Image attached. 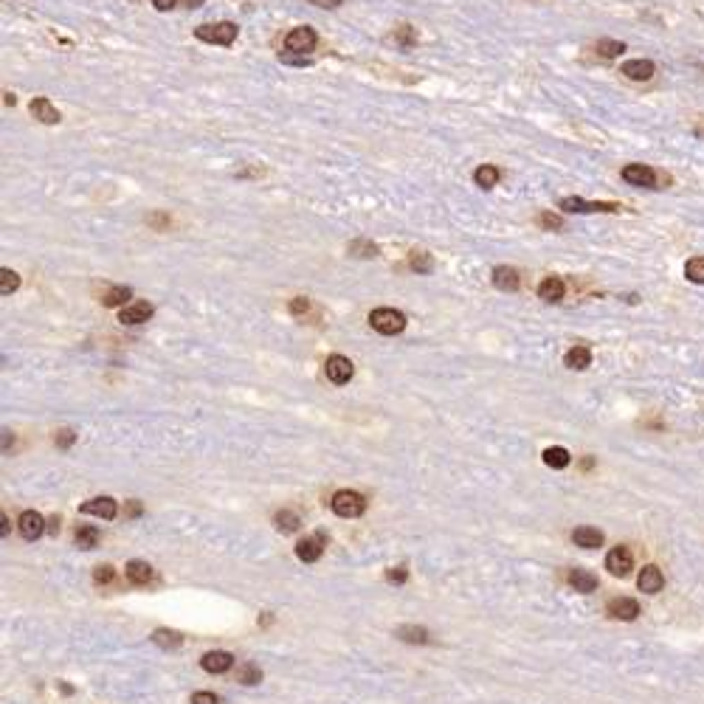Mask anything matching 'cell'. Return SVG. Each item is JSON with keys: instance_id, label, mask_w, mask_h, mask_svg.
Returning a JSON list of instances; mask_svg holds the SVG:
<instances>
[{"instance_id": "obj_1", "label": "cell", "mask_w": 704, "mask_h": 704, "mask_svg": "<svg viewBox=\"0 0 704 704\" xmlns=\"http://www.w3.org/2000/svg\"><path fill=\"white\" fill-rule=\"evenodd\" d=\"M330 507H332V513L341 516V519H358V516L367 510V502H364V496L355 493V490H338V493L332 496Z\"/></svg>"}, {"instance_id": "obj_2", "label": "cell", "mask_w": 704, "mask_h": 704, "mask_svg": "<svg viewBox=\"0 0 704 704\" xmlns=\"http://www.w3.org/2000/svg\"><path fill=\"white\" fill-rule=\"evenodd\" d=\"M195 37L203 43H215V45H232L237 40V26L223 20V23H206L195 28Z\"/></svg>"}, {"instance_id": "obj_3", "label": "cell", "mask_w": 704, "mask_h": 704, "mask_svg": "<svg viewBox=\"0 0 704 704\" xmlns=\"http://www.w3.org/2000/svg\"><path fill=\"white\" fill-rule=\"evenodd\" d=\"M369 324L372 330H378L381 335H397L406 330V315L394 308H378L369 313Z\"/></svg>"}, {"instance_id": "obj_4", "label": "cell", "mask_w": 704, "mask_h": 704, "mask_svg": "<svg viewBox=\"0 0 704 704\" xmlns=\"http://www.w3.org/2000/svg\"><path fill=\"white\" fill-rule=\"evenodd\" d=\"M315 31L310 26H299V28H293L288 37H285V48H288V54H299V57H305L308 51H313L315 45Z\"/></svg>"}, {"instance_id": "obj_5", "label": "cell", "mask_w": 704, "mask_h": 704, "mask_svg": "<svg viewBox=\"0 0 704 704\" xmlns=\"http://www.w3.org/2000/svg\"><path fill=\"white\" fill-rule=\"evenodd\" d=\"M324 372H327V378H330L335 386H344V384H350V378L355 375V367H352V361L344 358V355H330L327 364H324Z\"/></svg>"}, {"instance_id": "obj_6", "label": "cell", "mask_w": 704, "mask_h": 704, "mask_svg": "<svg viewBox=\"0 0 704 704\" xmlns=\"http://www.w3.org/2000/svg\"><path fill=\"white\" fill-rule=\"evenodd\" d=\"M623 180L631 186H642V189H656V172L645 163H628L623 169Z\"/></svg>"}, {"instance_id": "obj_7", "label": "cell", "mask_w": 704, "mask_h": 704, "mask_svg": "<svg viewBox=\"0 0 704 704\" xmlns=\"http://www.w3.org/2000/svg\"><path fill=\"white\" fill-rule=\"evenodd\" d=\"M606 569L617 578H626L628 572L634 569V555L628 547H614L609 555H606Z\"/></svg>"}, {"instance_id": "obj_8", "label": "cell", "mask_w": 704, "mask_h": 704, "mask_svg": "<svg viewBox=\"0 0 704 704\" xmlns=\"http://www.w3.org/2000/svg\"><path fill=\"white\" fill-rule=\"evenodd\" d=\"M563 212H578V215H592V212H620L617 203H586L583 197H563L561 200Z\"/></svg>"}, {"instance_id": "obj_9", "label": "cell", "mask_w": 704, "mask_h": 704, "mask_svg": "<svg viewBox=\"0 0 704 704\" xmlns=\"http://www.w3.org/2000/svg\"><path fill=\"white\" fill-rule=\"evenodd\" d=\"M150 318H153V305H150V302H133V305L121 308V313H119V321L127 324V327L144 324V321H150Z\"/></svg>"}, {"instance_id": "obj_10", "label": "cell", "mask_w": 704, "mask_h": 704, "mask_svg": "<svg viewBox=\"0 0 704 704\" xmlns=\"http://www.w3.org/2000/svg\"><path fill=\"white\" fill-rule=\"evenodd\" d=\"M606 612H609L614 620H626V623H631V620L639 617V603L631 600V597H614V600H609Z\"/></svg>"}, {"instance_id": "obj_11", "label": "cell", "mask_w": 704, "mask_h": 704, "mask_svg": "<svg viewBox=\"0 0 704 704\" xmlns=\"http://www.w3.org/2000/svg\"><path fill=\"white\" fill-rule=\"evenodd\" d=\"M17 527H20V536L23 538H28V541H34V538H40L43 536V530H45V521H43V516L40 513H34V510H26L20 519H17Z\"/></svg>"}, {"instance_id": "obj_12", "label": "cell", "mask_w": 704, "mask_h": 704, "mask_svg": "<svg viewBox=\"0 0 704 704\" xmlns=\"http://www.w3.org/2000/svg\"><path fill=\"white\" fill-rule=\"evenodd\" d=\"M637 586H639V592H645V595H656V592L665 586V578H662L659 566H654V563L642 566V572H639V578H637Z\"/></svg>"}, {"instance_id": "obj_13", "label": "cell", "mask_w": 704, "mask_h": 704, "mask_svg": "<svg viewBox=\"0 0 704 704\" xmlns=\"http://www.w3.org/2000/svg\"><path fill=\"white\" fill-rule=\"evenodd\" d=\"M321 552H324V533H315V536H308V538H302L299 544H296V555H299V561H305V563H313L321 558Z\"/></svg>"}, {"instance_id": "obj_14", "label": "cell", "mask_w": 704, "mask_h": 704, "mask_svg": "<svg viewBox=\"0 0 704 704\" xmlns=\"http://www.w3.org/2000/svg\"><path fill=\"white\" fill-rule=\"evenodd\" d=\"M620 74L634 79V82H648V79L656 74V65L651 60H628V63H623Z\"/></svg>"}, {"instance_id": "obj_15", "label": "cell", "mask_w": 704, "mask_h": 704, "mask_svg": "<svg viewBox=\"0 0 704 704\" xmlns=\"http://www.w3.org/2000/svg\"><path fill=\"white\" fill-rule=\"evenodd\" d=\"M200 665H203V671H209V673H226V671H232L234 656H232L229 651H209V654L200 659Z\"/></svg>"}, {"instance_id": "obj_16", "label": "cell", "mask_w": 704, "mask_h": 704, "mask_svg": "<svg viewBox=\"0 0 704 704\" xmlns=\"http://www.w3.org/2000/svg\"><path fill=\"white\" fill-rule=\"evenodd\" d=\"M82 513L87 516H99V519H116V502L110 496H99V499H90L79 507Z\"/></svg>"}, {"instance_id": "obj_17", "label": "cell", "mask_w": 704, "mask_h": 704, "mask_svg": "<svg viewBox=\"0 0 704 704\" xmlns=\"http://www.w3.org/2000/svg\"><path fill=\"white\" fill-rule=\"evenodd\" d=\"M563 293H566V285H563V279H558V276H547V279L538 285V299H544L549 305L561 302Z\"/></svg>"}, {"instance_id": "obj_18", "label": "cell", "mask_w": 704, "mask_h": 704, "mask_svg": "<svg viewBox=\"0 0 704 704\" xmlns=\"http://www.w3.org/2000/svg\"><path fill=\"white\" fill-rule=\"evenodd\" d=\"M563 364L569 367V369H578V372H583V369H589L592 367V350L589 347H572L566 355H563Z\"/></svg>"}, {"instance_id": "obj_19", "label": "cell", "mask_w": 704, "mask_h": 704, "mask_svg": "<svg viewBox=\"0 0 704 704\" xmlns=\"http://www.w3.org/2000/svg\"><path fill=\"white\" fill-rule=\"evenodd\" d=\"M519 271L516 268H507V265H499V268H493V285L499 288V291H516L519 288Z\"/></svg>"}, {"instance_id": "obj_20", "label": "cell", "mask_w": 704, "mask_h": 704, "mask_svg": "<svg viewBox=\"0 0 704 704\" xmlns=\"http://www.w3.org/2000/svg\"><path fill=\"white\" fill-rule=\"evenodd\" d=\"M569 583H572V589L580 592V595H589V592L597 589V578H595L592 572H586V569H572V572H569Z\"/></svg>"}, {"instance_id": "obj_21", "label": "cell", "mask_w": 704, "mask_h": 704, "mask_svg": "<svg viewBox=\"0 0 704 704\" xmlns=\"http://www.w3.org/2000/svg\"><path fill=\"white\" fill-rule=\"evenodd\" d=\"M572 541L583 549H597L603 544V533L595 530V527H578V530L572 533Z\"/></svg>"}, {"instance_id": "obj_22", "label": "cell", "mask_w": 704, "mask_h": 704, "mask_svg": "<svg viewBox=\"0 0 704 704\" xmlns=\"http://www.w3.org/2000/svg\"><path fill=\"white\" fill-rule=\"evenodd\" d=\"M31 113H34V119H40L43 124H57V121H60V110H57L48 99H34V102H31Z\"/></svg>"}, {"instance_id": "obj_23", "label": "cell", "mask_w": 704, "mask_h": 704, "mask_svg": "<svg viewBox=\"0 0 704 704\" xmlns=\"http://www.w3.org/2000/svg\"><path fill=\"white\" fill-rule=\"evenodd\" d=\"M127 578H130V583H136V586H147V583L153 580V566H150L147 561H130V563H127Z\"/></svg>"}, {"instance_id": "obj_24", "label": "cell", "mask_w": 704, "mask_h": 704, "mask_svg": "<svg viewBox=\"0 0 704 704\" xmlns=\"http://www.w3.org/2000/svg\"><path fill=\"white\" fill-rule=\"evenodd\" d=\"M473 180H476V186H482V189H493V186L499 183V169L490 166V163H484V166H479V169L473 172Z\"/></svg>"}, {"instance_id": "obj_25", "label": "cell", "mask_w": 704, "mask_h": 704, "mask_svg": "<svg viewBox=\"0 0 704 704\" xmlns=\"http://www.w3.org/2000/svg\"><path fill=\"white\" fill-rule=\"evenodd\" d=\"M133 296V291L130 288H124V285H119V288H110L104 296H102V305L104 308H124V302Z\"/></svg>"}, {"instance_id": "obj_26", "label": "cell", "mask_w": 704, "mask_h": 704, "mask_svg": "<svg viewBox=\"0 0 704 704\" xmlns=\"http://www.w3.org/2000/svg\"><path fill=\"white\" fill-rule=\"evenodd\" d=\"M544 462H547L549 468L561 470V468H566V465L572 462V457H569V451H566V448L555 445V448H547V451H544Z\"/></svg>"}, {"instance_id": "obj_27", "label": "cell", "mask_w": 704, "mask_h": 704, "mask_svg": "<svg viewBox=\"0 0 704 704\" xmlns=\"http://www.w3.org/2000/svg\"><path fill=\"white\" fill-rule=\"evenodd\" d=\"M595 51H597L600 57H606V60H614V57H620V54L626 51V43H617V40H597Z\"/></svg>"}, {"instance_id": "obj_28", "label": "cell", "mask_w": 704, "mask_h": 704, "mask_svg": "<svg viewBox=\"0 0 704 704\" xmlns=\"http://www.w3.org/2000/svg\"><path fill=\"white\" fill-rule=\"evenodd\" d=\"M408 265H411V271H417V274H431V271H434V259H431V254H426V251H414V254L408 256Z\"/></svg>"}, {"instance_id": "obj_29", "label": "cell", "mask_w": 704, "mask_h": 704, "mask_svg": "<svg viewBox=\"0 0 704 704\" xmlns=\"http://www.w3.org/2000/svg\"><path fill=\"white\" fill-rule=\"evenodd\" d=\"M274 521H276V527H279L282 533H293V530H299V524H302V519H299L293 510H279Z\"/></svg>"}, {"instance_id": "obj_30", "label": "cell", "mask_w": 704, "mask_h": 704, "mask_svg": "<svg viewBox=\"0 0 704 704\" xmlns=\"http://www.w3.org/2000/svg\"><path fill=\"white\" fill-rule=\"evenodd\" d=\"M685 276H688V282H693V285H704V256H693V259H688V265H685Z\"/></svg>"}, {"instance_id": "obj_31", "label": "cell", "mask_w": 704, "mask_h": 704, "mask_svg": "<svg viewBox=\"0 0 704 704\" xmlns=\"http://www.w3.org/2000/svg\"><path fill=\"white\" fill-rule=\"evenodd\" d=\"M99 544V530L96 527H79L77 530V547L79 549H93Z\"/></svg>"}, {"instance_id": "obj_32", "label": "cell", "mask_w": 704, "mask_h": 704, "mask_svg": "<svg viewBox=\"0 0 704 704\" xmlns=\"http://www.w3.org/2000/svg\"><path fill=\"white\" fill-rule=\"evenodd\" d=\"M17 288H20V276H17L14 271L3 268V271H0V293L9 296V293H14Z\"/></svg>"}, {"instance_id": "obj_33", "label": "cell", "mask_w": 704, "mask_h": 704, "mask_svg": "<svg viewBox=\"0 0 704 704\" xmlns=\"http://www.w3.org/2000/svg\"><path fill=\"white\" fill-rule=\"evenodd\" d=\"M153 639H156L161 648H178L180 645V634L178 631H166V628H158L156 634H153Z\"/></svg>"}, {"instance_id": "obj_34", "label": "cell", "mask_w": 704, "mask_h": 704, "mask_svg": "<svg viewBox=\"0 0 704 704\" xmlns=\"http://www.w3.org/2000/svg\"><path fill=\"white\" fill-rule=\"evenodd\" d=\"M350 254L369 259V256H378V245H372V242H367V239H355V242L350 245Z\"/></svg>"}, {"instance_id": "obj_35", "label": "cell", "mask_w": 704, "mask_h": 704, "mask_svg": "<svg viewBox=\"0 0 704 704\" xmlns=\"http://www.w3.org/2000/svg\"><path fill=\"white\" fill-rule=\"evenodd\" d=\"M237 679H239L242 685H256V682L262 679V673H259V668H254V665H242V668L237 671Z\"/></svg>"}, {"instance_id": "obj_36", "label": "cell", "mask_w": 704, "mask_h": 704, "mask_svg": "<svg viewBox=\"0 0 704 704\" xmlns=\"http://www.w3.org/2000/svg\"><path fill=\"white\" fill-rule=\"evenodd\" d=\"M406 642H428V634H426V628H414V626H403L397 631Z\"/></svg>"}, {"instance_id": "obj_37", "label": "cell", "mask_w": 704, "mask_h": 704, "mask_svg": "<svg viewBox=\"0 0 704 704\" xmlns=\"http://www.w3.org/2000/svg\"><path fill=\"white\" fill-rule=\"evenodd\" d=\"M113 566L110 563H104V566H96V572H93V578H96V583H110L113 580Z\"/></svg>"}, {"instance_id": "obj_38", "label": "cell", "mask_w": 704, "mask_h": 704, "mask_svg": "<svg viewBox=\"0 0 704 704\" xmlns=\"http://www.w3.org/2000/svg\"><path fill=\"white\" fill-rule=\"evenodd\" d=\"M74 440H77V434H74L71 428H63V431L57 434V445H60V448H68V445H74Z\"/></svg>"}, {"instance_id": "obj_39", "label": "cell", "mask_w": 704, "mask_h": 704, "mask_svg": "<svg viewBox=\"0 0 704 704\" xmlns=\"http://www.w3.org/2000/svg\"><path fill=\"white\" fill-rule=\"evenodd\" d=\"M397 43H400V45H406V48L414 43V31H411V26H403V28L397 31Z\"/></svg>"}, {"instance_id": "obj_40", "label": "cell", "mask_w": 704, "mask_h": 704, "mask_svg": "<svg viewBox=\"0 0 704 704\" xmlns=\"http://www.w3.org/2000/svg\"><path fill=\"white\" fill-rule=\"evenodd\" d=\"M192 704H217V696L209 693V691H200V693L192 696Z\"/></svg>"}, {"instance_id": "obj_41", "label": "cell", "mask_w": 704, "mask_h": 704, "mask_svg": "<svg viewBox=\"0 0 704 704\" xmlns=\"http://www.w3.org/2000/svg\"><path fill=\"white\" fill-rule=\"evenodd\" d=\"M541 226L544 229H563V220L555 215H541Z\"/></svg>"}, {"instance_id": "obj_42", "label": "cell", "mask_w": 704, "mask_h": 704, "mask_svg": "<svg viewBox=\"0 0 704 704\" xmlns=\"http://www.w3.org/2000/svg\"><path fill=\"white\" fill-rule=\"evenodd\" d=\"M310 310V302L308 299H293V305H291V313L293 315H302Z\"/></svg>"}, {"instance_id": "obj_43", "label": "cell", "mask_w": 704, "mask_h": 704, "mask_svg": "<svg viewBox=\"0 0 704 704\" xmlns=\"http://www.w3.org/2000/svg\"><path fill=\"white\" fill-rule=\"evenodd\" d=\"M386 578H389L391 583H403V580L408 578V572H406L403 566H397V569H389V575H386Z\"/></svg>"}, {"instance_id": "obj_44", "label": "cell", "mask_w": 704, "mask_h": 704, "mask_svg": "<svg viewBox=\"0 0 704 704\" xmlns=\"http://www.w3.org/2000/svg\"><path fill=\"white\" fill-rule=\"evenodd\" d=\"M175 3H178V0H153V6H156L158 11H169Z\"/></svg>"}, {"instance_id": "obj_45", "label": "cell", "mask_w": 704, "mask_h": 704, "mask_svg": "<svg viewBox=\"0 0 704 704\" xmlns=\"http://www.w3.org/2000/svg\"><path fill=\"white\" fill-rule=\"evenodd\" d=\"M313 6H321V9H335V6H341V0H310Z\"/></svg>"}, {"instance_id": "obj_46", "label": "cell", "mask_w": 704, "mask_h": 704, "mask_svg": "<svg viewBox=\"0 0 704 704\" xmlns=\"http://www.w3.org/2000/svg\"><path fill=\"white\" fill-rule=\"evenodd\" d=\"M139 513H141V504H139V502H133V504H130V516H139Z\"/></svg>"}, {"instance_id": "obj_47", "label": "cell", "mask_w": 704, "mask_h": 704, "mask_svg": "<svg viewBox=\"0 0 704 704\" xmlns=\"http://www.w3.org/2000/svg\"><path fill=\"white\" fill-rule=\"evenodd\" d=\"M200 3H203V0H186V6H189V9H197Z\"/></svg>"}]
</instances>
